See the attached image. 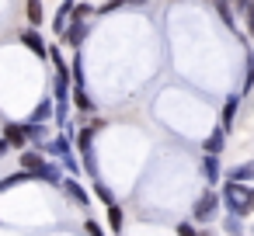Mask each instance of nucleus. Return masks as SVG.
I'll list each match as a JSON object with an SVG mask.
<instances>
[{
  "label": "nucleus",
  "instance_id": "f257e3e1",
  "mask_svg": "<svg viewBox=\"0 0 254 236\" xmlns=\"http://www.w3.org/2000/svg\"><path fill=\"white\" fill-rule=\"evenodd\" d=\"M219 201H226L230 205V215H237V219H247L251 215V208H247V184L226 181V191H223Z\"/></svg>",
  "mask_w": 254,
  "mask_h": 236
},
{
  "label": "nucleus",
  "instance_id": "f03ea898",
  "mask_svg": "<svg viewBox=\"0 0 254 236\" xmlns=\"http://www.w3.org/2000/svg\"><path fill=\"white\" fill-rule=\"evenodd\" d=\"M216 212H219V194L216 191H202L195 208H191V219L195 222H209V219H216Z\"/></svg>",
  "mask_w": 254,
  "mask_h": 236
},
{
  "label": "nucleus",
  "instance_id": "7ed1b4c3",
  "mask_svg": "<svg viewBox=\"0 0 254 236\" xmlns=\"http://www.w3.org/2000/svg\"><path fill=\"white\" fill-rule=\"evenodd\" d=\"M0 139H4L11 149H28V129L18 125V122H7V125H4V136H0Z\"/></svg>",
  "mask_w": 254,
  "mask_h": 236
},
{
  "label": "nucleus",
  "instance_id": "20e7f679",
  "mask_svg": "<svg viewBox=\"0 0 254 236\" xmlns=\"http://www.w3.org/2000/svg\"><path fill=\"white\" fill-rule=\"evenodd\" d=\"M21 42H25V49H28V52H35L39 59H46V56H49V46H46V39L39 35V28H25V32H21Z\"/></svg>",
  "mask_w": 254,
  "mask_h": 236
},
{
  "label": "nucleus",
  "instance_id": "39448f33",
  "mask_svg": "<svg viewBox=\"0 0 254 236\" xmlns=\"http://www.w3.org/2000/svg\"><path fill=\"white\" fill-rule=\"evenodd\" d=\"M84 39H87V25H84V21H70V25L63 28V42H66V46L77 49Z\"/></svg>",
  "mask_w": 254,
  "mask_h": 236
},
{
  "label": "nucleus",
  "instance_id": "423d86ee",
  "mask_svg": "<svg viewBox=\"0 0 254 236\" xmlns=\"http://www.w3.org/2000/svg\"><path fill=\"white\" fill-rule=\"evenodd\" d=\"M60 188H63V191H66V194H70V198H73L80 208H87V191H84V188H80L73 177H63V181H60Z\"/></svg>",
  "mask_w": 254,
  "mask_h": 236
},
{
  "label": "nucleus",
  "instance_id": "0eeeda50",
  "mask_svg": "<svg viewBox=\"0 0 254 236\" xmlns=\"http://www.w3.org/2000/svg\"><path fill=\"white\" fill-rule=\"evenodd\" d=\"M237 108H240V97H230V101L223 104V115H219V129H223V132H230V129H233Z\"/></svg>",
  "mask_w": 254,
  "mask_h": 236
},
{
  "label": "nucleus",
  "instance_id": "6e6552de",
  "mask_svg": "<svg viewBox=\"0 0 254 236\" xmlns=\"http://www.w3.org/2000/svg\"><path fill=\"white\" fill-rule=\"evenodd\" d=\"M223 142H226V132H223V129H216L212 136H205V142H202L205 156H219V153H223Z\"/></svg>",
  "mask_w": 254,
  "mask_h": 236
},
{
  "label": "nucleus",
  "instance_id": "1a4fd4ad",
  "mask_svg": "<svg viewBox=\"0 0 254 236\" xmlns=\"http://www.w3.org/2000/svg\"><path fill=\"white\" fill-rule=\"evenodd\" d=\"M25 18L32 28H39L46 21V11H42V0H25Z\"/></svg>",
  "mask_w": 254,
  "mask_h": 236
},
{
  "label": "nucleus",
  "instance_id": "9d476101",
  "mask_svg": "<svg viewBox=\"0 0 254 236\" xmlns=\"http://www.w3.org/2000/svg\"><path fill=\"white\" fill-rule=\"evenodd\" d=\"M28 181H35L28 170H14V174H7V177H0V191H11V188H21V184H28Z\"/></svg>",
  "mask_w": 254,
  "mask_h": 236
},
{
  "label": "nucleus",
  "instance_id": "9b49d317",
  "mask_svg": "<svg viewBox=\"0 0 254 236\" xmlns=\"http://www.w3.org/2000/svg\"><path fill=\"white\" fill-rule=\"evenodd\" d=\"M70 14H73V0H63V4H60V11H56V18H53L56 35H63V28L70 25Z\"/></svg>",
  "mask_w": 254,
  "mask_h": 236
},
{
  "label": "nucleus",
  "instance_id": "f8f14e48",
  "mask_svg": "<svg viewBox=\"0 0 254 236\" xmlns=\"http://www.w3.org/2000/svg\"><path fill=\"white\" fill-rule=\"evenodd\" d=\"M202 174H205L209 184H216V177H219V163H216V156H202Z\"/></svg>",
  "mask_w": 254,
  "mask_h": 236
},
{
  "label": "nucleus",
  "instance_id": "ddd939ff",
  "mask_svg": "<svg viewBox=\"0 0 254 236\" xmlns=\"http://www.w3.org/2000/svg\"><path fill=\"white\" fill-rule=\"evenodd\" d=\"M247 177H254V163H240V167L230 170V181H237V184H244Z\"/></svg>",
  "mask_w": 254,
  "mask_h": 236
},
{
  "label": "nucleus",
  "instance_id": "4468645a",
  "mask_svg": "<svg viewBox=\"0 0 254 236\" xmlns=\"http://www.w3.org/2000/svg\"><path fill=\"white\" fill-rule=\"evenodd\" d=\"M73 104H77L80 111H94V101L84 94V87H77V91H73Z\"/></svg>",
  "mask_w": 254,
  "mask_h": 236
},
{
  "label": "nucleus",
  "instance_id": "2eb2a0df",
  "mask_svg": "<svg viewBox=\"0 0 254 236\" xmlns=\"http://www.w3.org/2000/svg\"><path fill=\"white\" fill-rule=\"evenodd\" d=\"M49 115H53V101H42V104H39V108L32 111V122H35V125H42V122H46Z\"/></svg>",
  "mask_w": 254,
  "mask_h": 236
},
{
  "label": "nucleus",
  "instance_id": "dca6fc26",
  "mask_svg": "<svg viewBox=\"0 0 254 236\" xmlns=\"http://www.w3.org/2000/svg\"><path fill=\"white\" fill-rule=\"evenodd\" d=\"M108 222H112V229H115V233H119V229H122V222H126V215H122V208H119L115 201L108 205Z\"/></svg>",
  "mask_w": 254,
  "mask_h": 236
},
{
  "label": "nucleus",
  "instance_id": "f3484780",
  "mask_svg": "<svg viewBox=\"0 0 254 236\" xmlns=\"http://www.w3.org/2000/svg\"><path fill=\"white\" fill-rule=\"evenodd\" d=\"M94 14V7L91 4H73V14H70V21H87Z\"/></svg>",
  "mask_w": 254,
  "mask_h": 236
},
{
  "label": "nucleus",
  "instance_id": "a211bd4d",
  "mask_svg": "<svg viewBox=\"0 0 254 236\" xmlns=\"http://www.w3.org/2000/svg\"><path fill=\"white\" fill-rule=\"evenodd\" d=\"M223 229H226L230 236H240V233H244V219H237V215H226V222H223Z\"/></svg>",
  "mask_w": 254,
  "mask_h": 236
},
{
  "label": "nucleus",
  "instance_id": "6ab92c4d",
  "mask_svg": "<svg viewBox=\"0 0 254 236\" xmlns=\"http://www.w3.org/2000/svg\"><path fill=\"white\" fill-rule=\"evenodd\" d=\"M216 11H219L223 25H230V28H233V14H230V0H216Z\"/></svg>",
  "mask_w": 254,
  "mask_h": 236
},
{
  "label": "nucleus",
  "instance_id": "aec40b11",
  "mask_svg": "<svg viewBox=\"0 0 254 236\" xmlns=\"http://www.w3.org/2000/svg\"><path fill=\"white\" fill-rule=\"evenodd\" d=\"M84 233H87V236H105V229H101L94 219H87V222H84Z\"/></svg>",
  "mask_w": 254,
  "mask_h": 236
},
{
  "label": "nucleus",
  "instance_id": "412c9836",
  "mask_svg": "<svg viewBox=\"0 0 254 236\" xmlns=\"http://www.w3.org/2000/svg\"><path fill=\"white\" fill-rule=\"evenodd\" d=\"M94 191H98V198H101L105 205H112V191H108L105 184H98V181H94Z\"/></svg>",
  "mask_w": 254,
  "mask_h": 236
},
{
  "label": "nucleus",
  "instance_id": "4be33fe9",
  "mask_svg": "<svg viewBox=\"0 0 254 236\" xmlns=\"http://www.w3.org/2000/svg\"><path fill=\"white\" fill-rule=\"evenodd\" d=\"M178 236H195V229H191V222H178Z\"/></svg>",
  "mask_w": 254,
  "mask_h": 236
},
{
  "label": "nucleus",
  "instance_id": "5701e85b",
  "mask_svg": "<svg viewBox=\"0 0 254 236\" xmlns=\"http://www.w3.org/2000/svg\"><path fill=\"white\" fill-rule=\"evenodd\" d=\"M254 84V52H251V59H247V87Z\"/></svg>",
  "mask_w": 254,
  "mask_h": 236
},
{
  "label": "nucleus",
  "instance_id": "b1692460",
  "mask_svg": "<svg viewBox=\"0 0 254 236\" xmlns=\"http://www.w3.org/2000/svg\"><path fill=\"white\" fill-rule=\"evenodd\" d=\"M233 4H237V11H240V14H244V11H247V7H251V0H233Z\"/></svg>",
  "mask_w": 254,
  "mask_h": 236
},
{
  "label": "nucleus",
  "instance_id": "393cba45",
  "mask_svg": "<svg viewBox=\"0 0 254 236\" xmlns=\"http://www.w3.org/2000/svg\"><path fill=\"white\" fill-rule=\"evenodd\" d=\"M247 208L254 212V188H247Z\"/></svg>",
  "mask_w": 254,
  "mask_h": 236
},
{
  "label": "nucleus",
  "instance_id": "a878e982",
  "mask_svg": "<svg viewBox=\"0 0 254 236\" xmlns=\"http://www.w3.org/2000/svg\"><path fill=\"white\" fill-rule=\"evenodd\" d=\"M7 153H11V146H7V142H4V139H0V160H4V156H7Z\"/></svg>",
  "mask_w": 254,
  "mask_h": 236
},
{
  "label": "nucleus",
  "instance_id": "bb28decb",
  "mask_svg": "<svg viewBox=\"0 0 254 236\" xmlns=\"http://www.w3.org/2000/svg\"><path fill=\"white\" fill-rule=\"evenodd\" d=\"M195 236H216V233H209V229H202V233H195Z\"/></svg>",
  "mask_w": 254,
  "mask_h": 236
}]
</instances>
